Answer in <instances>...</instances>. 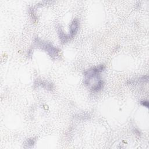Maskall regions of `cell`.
<instances>
[{"instance_id": "277c9868", "label": "cell", "mask_w": 149, "mask_h": 149, "mask_svg": "<svg viewBox=\"0 0 149 149\" xmlns=\"http://www.w3.org/2000/svg\"><path fill=\"white\" fill-rule=\"evenodd\" d=\"M58 35H59V39L61 41L62 43L64 44V43H66L69 40V37L68 36V35L66 34L62 30V29H61V27H59L58 28Z\"/></svg>"}, {"instance_id": "8992f818", "label": "cell", "mask_w": 149, "mask_h": 149, "mask_svg": "<svg viewBox=\"0 0 149 149\" xmlns=\"http://www.w3.org/2000/svg\"><path fill=\"white\" fill-rule=\"evenodd\" d=\"M141 104L143 106L146 107V108H148V102L147 101H141Z\"/></svg>"}, {"instance_id": "5b68a950", "label": "cell", "mask_w": 149, "mask_h": 149, "mask_svg": "<svg viewBox=\"0 0 149 149\" xmlns=\"http://www.w3.org/2000/svg\"><path fill=\"white\" fill-rule=\"evenodd\" d=\"M34 143H35V141H34V140H33V139H31V140L29 139L27 140V144L28 147H31L34 144Z\"/></svg>"}, {"instance_id": "7a4b0ae2", "label": "cell", "mask_w": 149, "mask_h": 149, "mask_svg": "<svg viewBox=\"0 0 149 149\" xmlns=\"http://www.w3.org/2000/svg\"><path fill=\"white\" fill-rule=\"evenodd\" d=\"M104 69L105 66L103 65H100L97 66H95L94 68H91L88 69L87 71L84 72V83L86 84H87L88 83L93 79L98 78V76L102 71H104Z\"/></svg>"}, {"instance_id": "3957f363", "label": "cell", "mask_w": 149, "mask_h": 149, "mask_svg": "<svg viewBox=\"0 0 149 149\" xmlns=\"http://www.w3.org/2000/svg\"><path fill=\"white\" fill-rule=\"evenodd\" d=\"M79 27V22L78 19H75L72 21L70 26L69 34H68V36L70 39L76 36V34L78 31Z\"/></svg>"}, {"instance_id": "6da1fadb", "label": "cell", "mask_w": 149, "mask_h": 149, "mask_svg": "<svg viewBox=\"0 0 149 149\" xmlns=\"http://www.w3.org/2000/svg\"><path fill=\"white\" fill-rule=\"evenodd\" d=\"M35 43L37 44V47L46 51L51 57L56 58L58 56L59 50L58 48H55L54 46H53L50 42H44L37 38Z\"/></svg>"}]
</instances>
